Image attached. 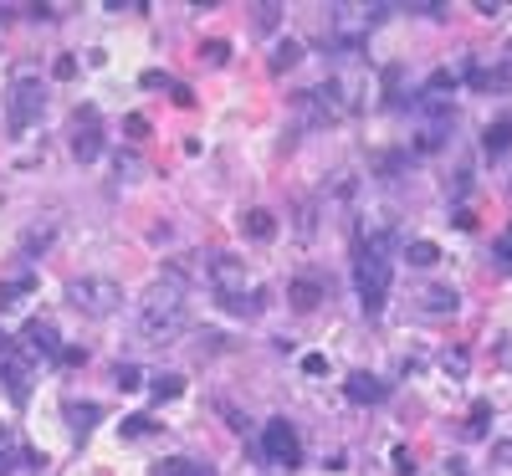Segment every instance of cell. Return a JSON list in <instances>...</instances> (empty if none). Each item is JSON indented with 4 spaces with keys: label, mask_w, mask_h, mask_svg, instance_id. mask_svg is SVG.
<instances>
[{
    "label": "cell",
    "mask_w": 512,
    "mask_h": 476,
    "mask_svg": "<svg viewBox=\"0 0 512 476\" xmlns=\"http://www.w3.org/2000/svg\"><path fill=\"white\" fill-rule=\"evenodd\" d=\"M21 354L26 359H62V333L52 318H31L21 328Z\"/></svg>",
    "instance_id": "obj_7"
},
{
    "label": "cell",
    "mask_w": 512,
    "mask_h": 476,
    "mask_svg": "<svg viewBox=\"0 0 512 476\" xmlns=\"http://www.w3.org/2000/svg\"><path fill=\"white\" fill-rule=\"evenodd\" d=\"M241 231H246L251 241H272V236H277V215L256 205V210H246V215H241Z\"/></svg>",
    "instance_id": "obj_15"
},
{
    "label": "cell",
    "mask_w": 512,
    "mask_h": 476,
    "mask_svg": "<svg viewBox=\"0 0 512 476\" xmlns=\"http://www.w3.org/2000/svg\"><path fill=\"white\" fill-rule=\"evenodd\" d=\"M344 395H349L354 405H379L384 395H390V384H384L379 374H349V379H344Z\"/></svg>",
    "instance_id": "obj_12"
},
{
    "label": "cell",
    "mask_w": 512,
    "mask_h": 476,
    "mask_svg": "<svg viewBox=\"0 0 512 476\" xmlns=\"http://www.w3.org/2000/svg\"><path fill=\"white\" fill-rule=\"evenodd\" d=\"M354 287H359V302L364 313H379L384 297H390V251L384 241H359V256H354Z\"/></svg>",
    "instance_id": "obj_2"
},
{
    "label": "cell",
    "mask_w": 512,
    "mask_h": 476,
    "mask_svg": "<svg viewBox=\"0 0 512 476\" xmlns=\"http://www.w3.org/2000/svg\"><path fill=\"white\" fill-rule=\"evenodd\" d=\"M41 108H47V88H41L36 77H16L6 88V128L11 134H26V128L41 118Z\"/></svg>",
    "instance_id": "obj_5"
},
{
    "label": "cell",
    "mask_w": 512,
    "mask_h": 476,
    "mask_svg": "<svg viewBox=\"0 0 512 476\" xmlns=\"http://www.w3.org/2000/svg\"><path fill=\"white\" fill-rule=\"evenodd\" d=\"M98 415H103V410H98L93 400H67V425H72V436H77V441L98 425Z\"/></svg>",
    "instance_id": "obj_14"
},
{
    "label": "cell",
    "mask_w": 512,
    "mask_h": 476,
    "mask_svg": "<svg viewBox=\"0 0 512 476\" xmlns=\"http://www.w3.org/2000/svg\"><path fill=\"white\" fill-rule=\"evenodd\" d=\"M149 430H154V420H149V415H128V420H123V436H128V441H144Z\"/></svg>",
    "instance_id": "obj_26"
},
{
    "label": "cell",
    "mask_w": 512,
    "mask_h": 476,
    "mask_svg": "<svg viewBox=\"0 0 512 476\" xmlns=\"http://www.w3.org/2000/svg\"><path fill=\"white\" fill-rule=\"evenodd\" d=\"M390 6H359V0H344V6H328V31L338 47H359V41L384 21Z\"/></svg>",
    "instance_id": "obj_4"
},
{
    "label": "cell",
    "mask_w": 512,
    "mask_h": 476,
    "mask_svg": "<svg viewBox=\"0 0 512 476\" xmlns=\"http://www.w3.org/2000/svg\"><path fill=\"white\" fill-rule=\"evenodd\" d=\"M149 476H216L205 461H190V456H164L149 466Z\"/></svg>",
    "instance_id": "obj_13"
},
{
    "label": "cell",
    "mask_w": 512,
    "mask_h": 476,
    "mask_svg": "<svg viewBox=\"0 0 512 476\" xmlns=\"http://www.w3.org/2000/svg\"><path fill=\"white\" fill-rule=\"evenodd\" d=\"M492 456H497V461H502V466H512V436H502V441H497V446H492Z\"/></svg>",
    "instance_id": "obj_28"
},
{
    "label": "cell",
    "mask_w": 512,
    "mask_h": 476,
    "mask_svg": "<svg viewBox=\"0 0 512 476\" xmlns=\"http://www.w3.org/2000/svg\"><path fill=\"white\" fill-rule=\"evenodd\" d=\"M11 456H16V430H11L6 420H0V461L11 466Z\"/></svg>",
    "instance_id": "obj_27"
},
{
    "label": "cell",
    "mask_w": 512,
    "mask_h": 476,
    "mask_svg": "<svg viewBox=\"0 0 512 476\" xmlns=\"http://www.w3.org/2000/svg\"><path fill=\"white\" fill-rule=\"evenodd\" d=\"M482 149H487L492 159H502V154L512 149V123H507V118H497V123L487 128V134H482Z\"/></svg>",
    "instance_id": "obj_18"
},
{
    "label": "cell",
    "mask_w": 512,
    "mask_h": 476,
    "mask_svg": "<svg viewBox=\"0 0 512 476\" xmlns=\"http://www.w3.org/2000/svg\"><path fill=\"white\" fill-rule=\"evenodd\" d=\"M205 282L216 287L226 302H236L246 292V262H241V256H231V251H210L205 256Z\"/></svg>",
    "instance_id": "obj_6"
},
{
    "label": "cell",
    "mask_w": 512,
    "mask_h": 476,
    "mask_svg": "<svg viewBox=\"0 0 512 476\" xmlns=\"http://www.w3.org/2000/svg\"><path fill=\"white\" fill-rule=\"evenodd\" d=\"M180 389H185V379H180V374H159V379H154V400H175Z\"/></svg>",
    "instance_id": "obj_24"
},
{
    "label": "cell",
    "mask_w": 512,
    "mask_h": 476,
    "mask_svg": "<svg viewBox=\"0 0 512 476\" xmlns=\"http://www.w3.org/2000/svg\"><path fill=\"white\" fill-rule=\"evenodd\" d=\"M287 297H292V308H297V313H313V308H318V297H323V282L297 277V282L287 287Z\"/></svg>",
    "instance_id": "obj_16"
},
{
    "label": "cell",
    "mask_w": 512,
    "mask_h": 476,
    "mask_svg": "<svg viewBox=\"0 0 512 476\" xmlns=\"http://www.w3.org/2000/svg\"><path fill=\"white\" fill-rule=\"evenodd\" d=\"M405 256H410V267H436L441 262V246L436 241H410Z\"/></svg>",
    "instance_id": "obj_19"
},
{
    "label": "cell",
    "mask_w": 512,
    "mask_h": 476,
    "mask_svg": "<svg viewBox=\"0 0 512 476\" xmlns=\"http://www.w3.org/2000/svg\"><path fill=\"white\" fill-rule=\"evenodd\" d=\"M52 231H57V226H31V231L21 236V251H26V256L47 251V246H52Z\"/></svg>",
    "instance_id": "obj_20"
},
{
    "label": "cell",
    "mask_w": 512,
    "mask_h": 476,
    "mask_svg": "<svg viewBox=\"0 0 512 476\" xmlns=\"http://www.w3.org/2000/svg\"><path fill=\"white\" fill-rule=\"evenodd\" d=\"M297 57H303V47H297V41H277V52H272V72L297 67Z\"/></svg>",
    "instance_id": "obj_22"
},
{
    "label": "cell",
    "mask_w": 512,
    "mask_h": 476,
    "mask_svg": "<svg viewBox=\"0 0 512 476\" xmlns=\"http://www.w3.org/2000/svg\"><path fill=\"white\" fill-rule=\"evenodd\" d=\"M441 369H446L451 379H466V369H472V354H466V349H446V354H441Z\"/></svg>",
    "instance_id": "obj_21"
},
{
    "label": "cell",
    "mask_w": 512,
    "mask_h": 476,
    "mask_svg": "<svg viewBox=\"0 0 512 476\" xmlns=\"http://www.w3.org/2000/svg\"><path fill=\"white\" fill-rule=\"evenodd\" d=\"M262 451L272 466H297V456H303V446H297V430L287 420H267L262 430Z\"/></svg>",
    "instance_id": "obj_8"
},
{
    "label": "cell",
    "mask_w": 512,
    "mask_h": 476,
    "mask_svg": "<svg viewBox=\"0 0 512 476\" xmlns=\"http://www.w3.org/2000/svg\"><path fill=\"white\" fill-rule=\"evenodd\" d=\"M72 154H77V159H98V154H103L98 108H77V113H72Z\"/></svg>",
    "instance_id": "obj_9"
},
{
    "label": "cell",
    "mask_w": 512,
    "mask_h": 476,
    "mask_svg": "<svg viewBox=\"0 0 512 476\" xmlns=\"http://www.w3.org/2000/svg\"><path fill=\"white\" fill-rule=\"evenodd\" d=\"M180 328H185V282H175V277L164 272L139 297V333L149 343H169Z\"/></svg>",
    "instance_id": "obj_1"
},
{
    "label": "cell",
    "mask_w": 512,
    "mask_h": 476,
    "mask_svg": "<svg viewBox=\"0 0 512 476\" xmlns=\"http://www.w3.org/2000/svg\"><path fill=\"white\" fill-rule=\"evenodd\" d=\"M303 369H308V374H323V369H328V359H323V354H308V359H303Z\"/></svg>",
    "instance_id": "obj_29"
},
{
    "label": "cell",
    "mask_w": 512,
    "mask_h": 476,
    "mask_svg": "<svg viewBox=\"0 0 512 476\" xmlns=\"http://www.w3.org/2000/svg\"><path fill=\"white\" fill-rule=\"evenodd\" d=\"M200 62L226 67V62H231V47H226V41H200Z\"/></svg>",
    "instance_id": "obj_23"
},
{
    "label": "cell",
    "mask_w": 512,
    "mask_h": 476,
    "mask_svg": "<svg viewBox=\"0 0 512 476\" xmlns=\"http://www.w3.org/2000/svg\"><path fill=\"white\" fill-rule=\"evenodd\" d=\"M36 292V277H11V282H0V313H11L21 308V302Z\"/></svg>",
    "instance_id": "obj_17"
},
{
    "label": "cell",
    "mask_w": 512,
    "mask_h": 476,
    "mask_svg": "<svg viewBox=\"0 0 512 476\" xmlns=\"http://www.w3.org/2000/svg\"><path fill=\"white\" fill-rule=\"evenodd\" d=\"M0 379H6V389H11L16 405L31 400V359H26L21 349H6V354H0Z\"/></svg>",
    "instance_id": "obj_10"
},
{
    "label": "cell",
    "mask_w": 512,
    "mask_h": 476,
    "mask_svg": "<svg viewBox=\"0 0 512 476\" xmlns=\"http://www.w3.org/2000/svg\"><path fill=\"white\" fill-rule=\"evenodd\" d=\"M67 302L82 318H113L123 308V287L113 277H72L67 282Z\"/></svg>",
    "instance_id": "obj_3"
},
{
    "label": "cell",
    "mask_w": 512,
    "mask_h": 476,
    "mask_svg": "<svg viewBox=\"0 0 512 476\" xmlns=\"http://www.w3.org/2000/svg\"><path fill=\"white\" fill-rule=\"evenodd\" d=\"M497 256H502V262H507V267H512V231H507V236H502V241H497Z\"/></svg>",
    "instance_id": "obj_30"
},
{
    "label": "cell",
    "mask_w": 512,
    "mask_h": 476,
    "mask_svg": "<svg viewBox=\"0 0 512 476\" xmlns=\"http://www.w3.org/2000/svg\"><path fill=\"white\" fill-rule=\"evenodd\" d=\"M456 308H461L456 287H420L415 292V313H425V318H451Z\"/></svg>",
    "instance_id": "obj_11"
},
{
    "label": "cell",
    "mask_w": 512,
    "mask_h": 476,
    "mask_svg": "<svg viewBox=\"0 0 512 476\" xmlns=\"http://www.w3.org/2000/svg\"><path fill=\"white\" fill-rule=\"evenodd\" d=\"M113 384H118V389H144L139 364H118V369H113Z\"/></svg>",
    "instance_id": "obj_25"
}]
</instances>
